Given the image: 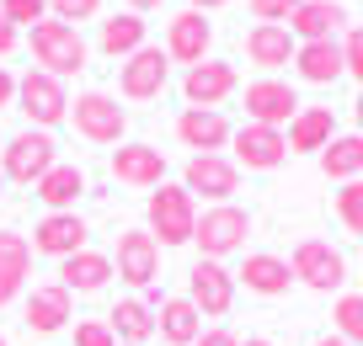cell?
Masks as SVG:
<instances>
[{"mask_svg": "<svg viewBox=\"0 0 363 346\" xmlns=\"http://www.w3.org/2000/svg\"><path fill=\"white\" fill-rule=\"evenodd\" d=\"M187 299L198 304V314H230L235 309V272H225V261H203L187 272Z\"/></svg>", "mask_w": 363, "mask_h": 346, "instance_id": "cell-9", "label": "cell"}, {"mask_svg": "<svg viewBox=\"0 0 363 346\" xmlns=\"http://www.w3.org/2000/svg\"><path fill=\"white\" fill-rule=\"evenodd\" d=\"M315 346H347V341H342V335H320Z\"/></svg>", "mask_w": 363, "mask_h": 346, "instance_id": "cell-44", "label": "cell"}, {"mask_svg": "<svg viewBox=\"0 0 363 346\" xmlns=\"http://www.w3.org/2000/svg\"><path fill=\"white\" fill-rule=\"evenodd\" d=\"M145 219H150L155 246H187V240H193V229H198L193 192L160 181V192H150V202H145Z\"/></svg>", "mask_w": 363, "mask_h": 346, "instance_id": "cell-2", "label": "cell"}, {"mask_svg": "<svg viewBox=\"0 0 363 346\" xmlns=\"http://www.w3.org/2000/svg\"><path fill=\"white\" fill-rule=\"evenodd\" d=\"M16 43H22V33H16V27L6 22V16H0V59H6V54H16Z\"/></svg>", "mask_w": 363, "mask_h": 346, "instance_id": "cell-39", "label": "cell"}, {"mask_svg": "<svg viewBox=\"0 0 363 346\" xmlns=\"http://www.w3.org/2000/svg\"><path fill=\"white\" fill-rule=\"evenodd\" d=\"M155 330L166 335L171 346H193L203 335V314H198L193 299H160L155 304Z\"/></svg>", "mask_w": 363, "mask_h": 346, "instance_id": "cell-25", "label": "cell"}, {"mask_svg": "<svg viewBox=\"0 0 363 346\" xmlns=\"http://www.w3.org/2000/svg\"><path fill=\"white\" fill-rule=\"evenodd\" d=\"M107 325H113L118 346H145L150 335H155V309H150L145 299H118V309L107 314Z\"/></svg>", "mask_w": 363, "mask_h": 346, "instance_id": "cell-29", "label": "cell"}, {"mask_svg": "<svg viewBox=\"0 0 363 346\" xmlns=\"http://www.w3.org/2000/svg\"><path fill=\"white\" fill-rule=\"evenodd\" d=\"M107 277H113V256H102V250H75L59 261V288L69 293H102Z\"/></svg>", "mask_w": 363, "mask_h": 346, "instance_id": "cell-21", "label": "cell"}, {"mask_svg": "<svg viewBox=\"0 0 363 346\" xmlns=\"http://www.w3.org/2000/svg\"><path fill=\"white\" fill-rule=\"evenodd\" d=\"M69 123H75V134L91 139V144H118V139L128 134V112L118 107V96H107V91H80V96L69 101Z\"/></svg>", "mask_w": 363, "mask_h": 346, "instance_id": "cell-5", "label": "cell"}, {"mask_svg": "<svg viewBox=\"0 0 363 346\" xmlns=\"http://www.w3.org/2000/svg\"><path fill=\"white\" fill-rule=\"evenodd\" d=\"M33 59L43 64V75H54V80H69V75H80L86 69V38L75 33V27H65V22H38L33 27Z\"/></svg>", "mask_w": 363, "mask_h": 346, "instance_id": "cell-3", "label": "cell"}, {"mask_svg": "<svg viewBox=\"0 0 363 346\" xmlns=\"http://www.w3.org/2000/svg\"><path fill=\"white\" fill-rule=\"evenodd\" d=\"M155 6H160V0H128V11H134V16H145V11H155Z\"/></svg>", "mask_w": 363, "mask_h": 346, "instance_id": "cell-43", "label": "cell"}, {"mask_svg": "<svg viewBox=\"0 0 363 346\" xmlns=\"http://www.w3.org/2000/svg\"><path fill=\"white\" fill-rule=\"evenodd\" d=\"M0 192H6V176H0Z\"/></svg>", "mask_w": 363, "mask_h": 346, "instance_id": "cell-47", "label": "cell"}, {"mask_svg": "<svg viewBox=\"0 0 363 346\" xmlns=\"http://www.w3.org/2000/svg\"><path fill=\"white\" fill-rule=\"evenodd\" d=\"M331 325H337L331 335H342L347 346H363V293H342L331 309Z\"/></svg>", "mask_w": 363, "mask_h": 346, "instance_id": "cell-32", "label": "cell"}, {"mask_svg": "<svg viewBox=\"0 0 363 346\" xmlns=\"http://www.w3.org/2000/svg\"><path fill=\"white\" fill-rule=\"evenodd\" d=\"M0 16L22 33V27H38V22H48V0H0Z\"/></svg>", "mask_w": 363, "mask_h": 346, "instance_id": "cell-33", "label": "cell"}, {"mask_svg": "<svg viewBox=\"0 0 363 346\" xmlns=\"http://www.w3.org/2000/svg\"><path fill=\"white\" fill-rule=\"evenodd\" d=\"M54 166H59V144H54L48 128H22V134L6 139V149H0V176L22 181V187L43 181Z\"/></svg>", "mask_w": 363, "mask_h": 346, "instance_id": "cell-1", "label": "cell"}, {"mask_svg": "<svg viewBox=\"0 0 363 346\" xmlns=\"http://www.w3.org/2000/svg\"><path fill=\"white\" fill-rule=\"evenodd\" d=\"M208 43H214V22H208L203 11H182L177 22L166 27V59H177V64H203L208 59Z\"/></svg>", "mask_w": 363, "mask_h": 346, "instance_id": "cell-15", "label": "cell"}, {"mask_svg": "<svg viewBox=\"0 0 363 346\" xmlns=\"http://www.w3.org/2000/svg\"><path fill=\"white\" fill-rule=\"evenodd\" d=\"M240 346H272V341H267V335H251V341H240Z\"/></svg>", "mask_w": 363, "mask_h": 346, "instance_id": "cell-46", "label": "cell"}, {"mask_svg": "<svg viewBox=\"0 0 363 346\" xmlns=\"http://www.w3.org/2000/svg\"><path fill=\"white\" fill-rule=\"evenodd\" d=\"M342 69L363 86V27H352V33L342 38Z\"/></svg>", "mask_w": 363, "mask_h": 346, "instance_id": "cell-37", "label": "cell"}, {"mask_svg": "<svg viewBox=\"0 0 363 346\" xmlns=\"http://www.w3.org/2000/svg\"><path fill=\"white\" fill-rule=\"evenodd\" d=\"M16 107L27 112L33 128H54V123L69 117V91H65V80L43 75V69H27V75L16 80Z\"/></svg>", "mask_w": 363, "mask_h": 346, "instance_id": "cell-6", "label": "cell"}, {"mask_svg": "<svg viewBox=\"0 0 363 346\" xmlns=\"http://www.w3.org/2000/svg\"><path fill=\"white\" fill-rule=\"evenodd\" d=\"M246 235H251V213L235 208V202H214V208L198 219V229H193V240H198V250H203V261L235 256V250L246 246Z\"/></svg>", "mask_w": 363, "mask_h": 346, "instance_id": "cell-4", "label": "cell"}, {"mask_svg": "<svg viewBox=\"0 0 363 346\" xmlns=\"http://www.w3.org/2000/svg\"><path fill=\"white\" fill-rule=\"evenodd\" d=\"M113 272L123 282H134V288H155V277H160V246H155V235H150V229H123V235H118Z\"/></svg>", "mask_w": 363, "mask_h": 346, "instance_id": "cell-10", "label": "cell"}, {"mask_svg": "<svg viewBox=\"0 0 363 346\" xmlns=\"http://www.w3.org/2000/svg\"><path fill=\"white\" fill-rule=\"evenodd\" d=\"M299 6H305V0H251V11H257V22H278V27H284L289 16L299 11Z\"/></svg>", "mask_w": 363, "mask_h": 346, "instance_id": "cell-38", "label": "cell"}, {"mask_svg": "<svg viewBox=\"0 0 363 346\" xmlns=\"http://www.w3.org/2000/svg\"><path fill=\"white\" fill-rule=\"evenodd\" d=\"M193 346H240V335H230V330H203Z\"/></svg>", "mask_w": 363, "mask_h": 346, "instance_id": "cell-41", "label": "cell"}, {"mask_svg": "<svg viewBox=\"0 0 363 346\" xmlns=\"http://www.w3.org/2000/svg\"><path fill=\"white\" fill-rule=\"evenodd\" d=\"M219 6H230V0H187V11H219Z\"/></svg>", "mask_w": 363, "mask_h": 346, "instance_id": "cell-42", "label": "cell"}, {"mask_svg": "<svg viewBox=\"0 0 363 346\" xmlns=\"http://www.w3.org/2000/svg\"><path fill=\"white\" fill-rule=\"evenodd\" d=\"M80 192H86V176H80V166H65V160H59L43 181H33V197L43 202L48 213H75Z\"/></svg>", "mask_w": 363, "mask_h": 346, "instance_id": "cell-26", "label": "cell"}, {"mask_svg": "<svg viewBox=\"0 0 363 346\" xmlns=\"http://www.w3.org/2000/svg\"><path fill=\"white\" fill-rule=\"evenodd\" d=\"M96 11H102V0H48V16H54V22H65V27L91 22Z\"/></svg>", "mask_w": 363, "mask_h": 346, "instance_id": "cell-35", "label": "cell"}, {"mask_svg": "<svg viewBox=\"0 0 363 346\" xmlns=\"http://www.w3.org/2000/svg\"><path fill=\"white\" fill-rule=\"evenodd\" d=\"M65 325H75V293H69V288L43 282V288L27 293V330L54 335V330H65Z\"/></svg>", "mask_w": 363, "mask_h": 346, "instance_id": "cell-18", "label": "cell"}, {"mask_svg": "<svg viewBox=\"0 0 363 346\" xmlns=\"http://www.w3.org/2000/svg\"><path fill=\"white\" fill-rule=\"evenodd\" d=\"M27 267H33V246H27V235H16V229H0V309H6V304L22 293Z\"/></svg>", "mask_w": 363, "mask_h": 346, "instance_id": "cell-23", "label": "cell"}, {"mask_svg": "<svg viewBox=\"0 0 363 346\" xmlns=\"http://www.w3.org/2000/svg\"><path fill=\"white\" fill-rule=\"evenodd\" d=\"M235 282H246V293H257V299H284L289 282H294V272H289L284 256H246V267L235 272Z\"/></svg>", "mask_w": 363, "mask_h": 346, "instance_id": "cell-22", "label": "cell"}, {"mask_svg": "<svg viewBox=\"0 0 363 346\" xmlns=\"http://www.w3.org/2000/svg\"><path fill=\"white\" fill-rule=\"evenodd\" d=\"M177 139L193 149V155H219V149L235 139V128H230V117L214 112V107H187L177 117Z\"/></svg>", "mask_w": 363, "mask_h": 346, "instance_id": "cell-14", "label": "cell"}, {"mask_svg": "<svg viewBox=\"0 0 363 346\" xmlns=\"http://www.w3.org/2000/svg\"><path fill=\"white\" fill-rule=\"evenodd\" d=\"M294 38H289V27H278V22H257L246 33V59L251 64H262V69H278V64H294Z\"/></svg>", "mask_w": 363, "mask_h": 346, "instance_id": "cell-24", "label": "cell"}, {"mask_svg": "<svg viewBox=\"0 0 363 346\" xmlns=\"http://www.w3.org/2000/svg\"><path fill=\"white\" fill-rule=\"evenodd\" d=\"M182 187L193 197H208V202H230V192L240 187V166L225 155H193L187 171H182Z\"/></svg>", "mask_w": 363, "mask_h": 346, "instance_id": "cell-13", "label": "cell"}, {"mask_svg": "<svg viewBox=\"0 0 363 346\" xmlns=\"http://www.w3.org/2000/svg\"><path fill=\"white\" fill-rule=\"evenodd\" d=\"M320 171L331 181H358L363 176V134H337L320 149Z\"/></svg>", "mask_w": 363, "mask_h": 346, "instance_id": "cell-31", "label": "cell"}, {"mask_svg": "<svg viewBox=\"0 0 363 346\" xmlns=\"http://www.w3.org/2000/svg\"><path fill=\"white\" fill-rule=\"evenodd\" d=\"M75 346H118L107 320H75Z\"/></svg>", "mask_w": 363, "mask_h": 346, "instance_id": "cell-36", "label": "cell"}, {"mask_svg": "<svg viewBox=\"0 0 363 346\" xmlns=\"http://www.w3.org/2000/svg\"><path fill=\"white\" fill-rule=\"evenodd\" d=\"M294 112H299V96L289 80H251L246 86V123L284 128V123H294Z\"/></svg>", "mask_w": 363, "mask_h": 346, "instance_id": "cell-11", "label": "cell"}, {"mask_svg": "<svg viewBox=\"0 0 363 346\" xmlns=\"http://www.w3.org/2000/svg\"><path fill=\"white\" fill-rule=\"evenodd\" d=\"M113 176L123 187H160L166 181V155L155 144H118L113 149Z\"/></svg>", "mask_w": 363, "mask_h": 346, "instance_id": "cell-19", "label": "cell"}, {"mask_svg": "<svg viewBox=\"0 0 363 346\" xmlns=\"http://www.w3.org/2000/svg\"><path fill=\"white\" fill-rule=\"evenodd\" d=\"M235 91V64H225V59H203V64H193L187 75H182V96H187V107H214Z\"/></svg>", "mask_w": 363, "mask_h": 346, "instance_id": "cell-17", "label": "cell"}, {"mask_svg": "<svg viewBox=\"0 0 363 346\" xmlns=\"http://www.w3.org/2000/svg\"><path fill=\"white\" fill-rule=\"evenodd\" d=\"M289 272H294V282H305V288L315 293H331L347 282V261H342V250H331L326 240H299L294 256H289Z\"/></svg>", "mask_w": 363, "mask_h": 346, "instance_id": "cell-7", "label": "cell"}, {"mask_svg": "<svg viewBox=\"0 0 363 346\" xmlns=\"http://www.w3.org/2000/svg\"><path fill=\"white\" fill-rule=\"evenodd\" d=\"M331 139H337V123H331V107H299L294 123H289V155L294 149H326Z\"/></svg>", "mask_w": 363, "mask_h": 346, "instance_id": "cell-28", "label": "cell"}, {"mask_svg": "<svg viewBox=\"0 0 363 346\" xmlns=\"http://www.w3.org/2000/svg\"><path fill=\"white\" fill-rule=\"evenodd\" d=\"M11 101H16V75H11L6 64H0V112L11 107Z\"/></svg>", "mask_w": 363, "mask_h": 346, "instance_id": "cell-40", "label": "cell"}, {"mask_svg": "<svg viewBox=\"0 0 363 346\" xmlns=\"http://www.w3.org/2000/svg\"><path fill=\"white\" fill-rule=\"evenodd\" d=\"M342 22H347V6H342V0H305V6L289 16V38H294V43H326Z\"/></svg>", "mask_w": 363, "mask_h": 346, "instance_id": "cell-20", "label": "cell"}, {"mask_svg": "<svg viewBox=\"0 0 363 346\" xmlns=\"http://www.w3.org/2000/svg\"><path fill=\"white\" fill-rule=\"evenodd\" d=\"M352 112H358V134H363V91H358V101H352Z\"/></svg>", "mask_w": 363, "mask_h": 346, "instance_id": "cell-45", "label": "cell"}, {"mask_svg": "<svg viewBox=\"0 0 363 346\" xmlns=\"http://www.w3.org/2000/svg\"><path fill=\"white\" fill-rule=\"evenodd\" d=\"M0 346H6V335H0Z\"/></svg>", "mask_w": 363, "mask_h": 346, "instance_id": "cell-48", "label": "cell"}, {"mask_svg": "<svg viewBox=\"0 0 363 346\" xmlns=\"http://www.w3.org/2000/svg\"><path fill=\"white\" fill-rule=\"evenodd\" d=\"M96 48H102L107 59H128L145 48V16L134 11H118L113 22H102V33H96Z\"/></svg>", "mask_w": 363, "mask_h": 346, "instance_id": "cell-30", "label": "cell"}, {"mask_svg": "<svg viewBox=\"0 0 363 346\" xmlns=\"http://www.w3.org/2000/svg\"><path fill=\"white\" fill-rule=\"evenodd\" d=\"M0 149H6V139H0Z\"/></svg>", "mask_w": 363, "mask_h": 346, "instance_id": "cell-49", "label": "cell"}, {"mask_svg": "<svg viewBox=\"0 0 363 346\" xmlns=\"http://www.w3.org/2000/svg\"><path fill=\"white\" fill-rule=\"evenodd\" d=\"M294 69H299V80H310V86L342 80L347 75V69H342V43L337 38H326V43H299L294 48Z\"/></svg>", "mask_w": 363, "mask_h": 346, "instance_id": "cell-27", "label": "cell"}, {"mask_svg": "<svg viewBox=\"0 0 363 346\" xmlns=\"http://www.w3.org/2000/svg\"><path fill=\"white\" fill-rule=\"evenodd\" d=\"M337 219L347 224L352 235H363V181H342V192H337Z\"/></svg>", "mask_w": 363, "mask_h": 346, "instance_id": "cell-34", "label": "cell"}, {"mask_svg": "<svg viewBox=\"0 0 363 346\" xmlns=\"http://www.w3.org/2000/svg\"><path fill=\"white\" fill-rule=\"evenodd\" d=\"M166 75H171L166 48L145 43L139 54H128V59H123V69H118V91H123L128 101H155L160 91H166Z\"/></svg>", "mask_w": 363, "mask_h": 346, "instance_id": "cell-8", "label": "cell"}, {"mask_svg": "<svg viewBox=\"0 0 363 346\" xmlns=\"http://www.w3.org/2000/svg\"><path fill=\"white\" fill-rule=\"evenodd\" d=\"M27 246H33L38 256L65 261V256H75V250H86V219H75V213H43Z\"/></svg>", "mask_w": 363, "mask_h": 346, "instance_id": "cell-16", "label": "cell"}, {"mask_svg": "<svg viewBox=\"0 0 363 346\" xmlns=\"http://www.w3.org/2000/svg\"><path fill=\"white\" fill-rule=\"evenodd\" d=\"M235 166H246V171H278L289 160V134L284 128H262V123H246V128H235Z\"/></svg>", "mask_w": 363, "mask_h": 346, "instance_id": "cell-12", "label": "cell"}]
</instances>
